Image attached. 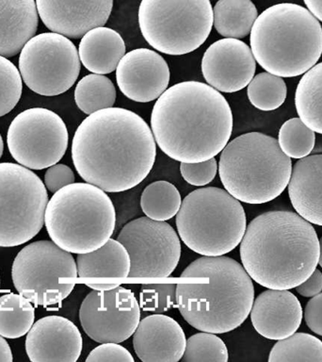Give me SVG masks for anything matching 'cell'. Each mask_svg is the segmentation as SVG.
I'll use <instances>...</instances> for the list:
<instances>
[{
    "mask_svg": "<svg viewBox=\"0 0 322 362\" xmlns=\"http://www.w3.org/2000/svg\"><path fill=\"white\" fill-rule=\"evenodd\" d=\"M146 122L123 107L93 112L73 138L72 158L87 183L107 192L129 191L154 167L157 146Z\"/></svg>",
    "mask_w": 322,
    "mask_h": 362,
    "instance_id": "1",
    "label": "cell"
},
{
    "mask_svg": "<svg viewBox=\"0 0 322 362\" xmlns=\"http://www.w3.org/2000/svg\"><path fill=\"white\" fill-rule=\"evenodd\" d=\"M151 129L155 143L168 157L201 163L216 157L228 144L233 115L219 90L203 82L184 81L157 98Z\"/></svg>",
    "mask_w": 322,
    "mask_h": 362,
    "instance_id": "2",
    "label": "cell"
},
{
    "mask_svg": "<svg viewBox=\"0 0 322 362\" xmlns=\"http://www.w3.org/2000/svg\"><path fill=\"white\" fill-rule=\"evenodd\" d=\"M239 253L243 267L257 284L291 290L318 265V234L295 212L268 211L249 223Z\"/></svg>",
    "mask_w": 322,
    "mask_h": 362,
    "instance_id": "3",
    "label": "cell"
},
{
    "mask_svg": "<svg viewBox=\"0 0 322 362\" xmlns=\"http://www.w3.org/2000/svg\"><path fill=\"white\" fill-rule=\"evenodd\" d=\"M177 305L192 327L223 334L236 329L250 315L254 300L251 276L228 257H203L182 272Z\"/></svg>",
    "mask_w": 322,
    "mask_h": 362,
    "instance_id": "4",
    "label": "cell"
},
{
    "mask_svg": "<svg viewBox=\"0 0 322 362\" xmlns=\"http://www.w3.org/2000/svg\"><path fill=\"white\" fill-rule=\"evenodd\" d=\"M251 49L267 72L281 78L306 73L322 54V27L301 5L280 3L263 11L251 30Z\"/></svg>",
    "mask_w": 322,
    "mask_h": 362,
    "instance_id": "5",
    "label": "cell"
},
{
    "mask_svg": "<svg viewBox=\"0 0 322 362\" xmlns=\"http://www.w3.org/2000/svg\"><path fill=\"white\" fill-rule=\"evenodd\" d=\"M292 161L278 141L260 132H249L226 144L219 163L226 191L242 202H270L287 189Z\"/></svg>",
    "mask_w": 322,
    "mask_h": 362,
    "instance_id": "6",
    "label": "cell"
},
{
    "mask_svg": "<svg viewBox=\"0 0 322 362\" xmlns=\"http://www.w3.org/2000/svg\"><path fill=\"white\" fill-rule=\"evenodd\" d=\"M44 223L52 242L73 254L89 253L114 231L116 211L109 195L93 184L72 183L47 203Z\"/></svg>",
    "mask_w": 322,
    "mask_h": 362,
    "instance_id": "7",
    "label": "cell"
},
{
    "mask_svg": "<svg viewBox=\"0 0 322 362\" xmlns=\"http://www.w3.org/2000/svg\"><path fill=\"white\" fill-rule=\"evenodd\" d=\"M175 225L180 239L191 251L217 257L240 245L247 220L237 198L226 189L206 187L184 198Z\"/></svg>",
    "mask_w": 322,
    "mask_h": 362,
    "instance_id": "8",
    "label": "cell"
},
{
    "mask_svg": "<svg viewBox=\"0 0 322 362\" xmlns=\"http://www.w3.org/2000/svg\"><path fill=\"white\" fill-rule=\"evenodd\" d=\"M141 34L152 47L167 55L193 52L213 27L210 0H141Z\"/></svg>",
    "mask_w": 322,
    "mask_h": 362,
    "instance_id": "9",
    "label": "cell"
},
{
    "mask_svg": "<svg viewBox=\"0 0 322 362\" xmlns=\"http://www.w3.org/2000/svg\"><path fill=\"white\" fill-rule=\"evenodd\" d=\"M11 276L20 294L35 305L50 307L70 296L78 274L70 252L54 242L39 240L17 254Z\"/></svg>",
    "mask_w": 322,
    "mask_h": 362,
    "instance_id": "10",
    "label": "cell"
},
{
    "mask_svg": "<svg viewBox=\"0 0 322 362\" xmlns=\"http://www.w3.org/2000/svg\"><path fill=\"white\" fill-rule=\"evenodd\" d=\"M48 203L47 187L19 164L0 163V247L30 242L41 230Z\"/></svg>",
    "mask_w": 322,
    "mask_h": 362,
    "instance_id": "11",
    "label": "cell"
},
{
    "mask_svg": "<svg viewBox=\"0 0 322 362\" xmlns=\"http://www.w3.org/2000/svg\"><path fill=\"white\" fill-rule=\"evenodd\" d=\"M19 71L25 85L44 96L61 95L80 73L76 45L66 36L45 33L34 36L22 48Z\"/></svg>",
    "mask_w": 322,
    "mask_h": 362,
    "instance_id": "12",
    "label": "cell"
},
{
    "mask_svg": "<svg viewBox=\"0 0 322 362\" xmlns=\"http://www.w3.org/2000/svg\"><path fill=\"white\" fill-rule=\"evenodd\" d=\"M66 124L56 113L32 107L19 113L8 127L11 155L28 169L42 170L58 163L68 148Z\"/></svg>",
    "mask_w": 322,
    "mask_h": 362,
    "instance_id": "13",
    "label": "cell"
},
{
    "mask_svg": "<svg viewBox=\"0 0 322 362\" xmlns=\"http://www.w3.org/2000/svg\"><path fill=\"white\" fill-rule=\"evenodd\" d=\"M117 240L129 255L130 279H166L179 262V237L163 221L147 216L133 220L121 228Z\"/></svg>",
    "mask_w": 322,
    "mask_h": 362,
    "instance_id": "14",
    "label": "cell"
},
{
    "mask_svg": "<svg viewBox=\"0 0 322 362\" xmlns=\"http://www.w3.org/2000/svg\"><path fill=\"white\" fill-rule=\"evenodd\" d=\"M79 321L93 341L120 344L137 329L141 321L140 304L134 293L121 286L93 290L82 302Z\"/></svg>",
    "mask_w": 322,
    "mask_h": 362,
    "instance_id": "15",
    "label": "cell"
},
{
    "mask_svg": "<svg viewBox=\"0 0 322 362\" xmlns=\"http://www.w3.org/2000/svg\"><path fill=\"white\" fill-rule=\"evenodd\" d=\"M256 61L249 45L239 39L215 42L202 59V73L206 82L222 93H236L250 83Z\"/></svg>",
    "mask_w": 322,
    "mask_h": 362,
    "instance_id": "16",
    "label": "cell"
},
{
    "mask_svg": "<svg viewBox=\"0 0 322 362\" xmlns=\"http://www.w3.org/2000/svg\"><path fill=\"white\" fill-rule=\"evenodd\" d=\"M169 68L163 57L148 48L130 51L116 68V81L130 100L148 103L160 98L169 82Z\"/></svg>",
    "mask_w": 322,
    "mask_h": 362,
    "instance_id": "17",
    "label": "cell"
},
{
    "mask_svg": "<svg viewBox=\"0 0 322 362\" xmlns=\"http://www.w3.org/2000/svg\"><path fill=\"white\" fill-rule=\"evenodd\" d=\"M40 18L48 30L67 38L83 37L109 20L113 0H35Z\"/></svg>",
    "mask_w": 322,
    "mask_h": 362,
    "instance_id": "18",
    "label": "cell"
},
{
    "mask_svg": "<svg viewBox=\"0 0 322 362\" xmlns=\"http://www.w3.org/2000/svg\"><path fill=\"white\" fill-rule=\"evenodd\" d=\"M80 331L62 316L38 320L28 331L25 351L33 362H76L81 355Z\"/></svg>",
    "mask_w": 322,
    "mask_h": 362,
    "instance_id": "19",
    "label": "cell"
},
{
    "mask_svg": "<svg viewBox=\"0 0 322 362\" xmlns=\"http://www.w3.org/2000/svg\"><path fill=\"white\" fill-rule=\"evenodd\" d=\"M251 321L266 339L280 341L293 335L301 327L304 311L301 302L288 290L263 291L254 300Z\"/></svg>",
    "mask_w": 322,
    "mask_h": 362,
    "instance_id": "20",
    "label": "cell"
},
{
    "mask_svg": "<svg viewBox=\"0 0 322 362\" xmlns=\"http://www.w3.org/2000/svg\"><path fill=\"white\" fill-rule=\"evenodd\" d=\"M183 328L172 317L153 314L140 321L133 334L136 355L143 362H177L186 348Z\"/></svg>",
    "mask_w": 322,
    "mask_h": 362,
    "instance_id": "21",
    "label": "cell"
},
{
    "mask_svg": "<svg viewBox=\"0 0 322 362\" xmlns=\"http://www.w3.org/2000/svg\"><path fill=\"white\" fill-rule=\"evenodd\" d=\"M287 187L297 214L307 222L322 226V154L299 158Z\"/></svg>",
    "mask_w": 322,
    "mask_h": 362,
    "instance_id": "22",
    "label": "cell"
},
{
    "mask_svg": "<svg viewBox=\"0 0 322 362\" xmlns=\"http://www.w3.org/2000/svg\"><path fill=\"white\" fill-rule=\"evenodd\" d=\"M38 24L35 0H0V56L11 58L21 52Z\"/></svg>",
    "mask_w": 322,
    "mask_h": 362,
    "instance_id": "23",
    "label": "cell"
},
{
    "mask_svg": "<svg viewBox=\"0 0 322 362\" xmlns=\"http://www.w3.org/2000/svg\"><path fill=\"white\" fill-rule=\"evenodd\" d=\"M78 55L87 70L107 75L116 70L126 55V44L123 37L112 28H95L82 37Z\"/></svg>",
    "mask_w": 322,
    "mask_h": 362,
    "instance_id": "24",
    "label": "cell"
},
{
    "mask_svg": "<svg viewBox=\"0 0 322 362\" xmlns=\"http://www.w3.org/2000/svg\"><path fill=\"white\" fill-rule=\"evenodd\" d=\"M76 269L80 279H126L130 272V257L120 242L109 239L96 250L78 254Z\"/></svg>",
    "mask_w": 322,
    "mask_h": 362,
    "instance_id": "25",
    "label": "cell"
},
{
    "mask_svg": "<svg viewBox=\"0 0 322 362\" xmlns=\"http://www.w3.org/2000/svg\"><path fill=\"white\" fill-rule=\"evenodd\" d=\"M257 17V8L251 0H219L213 8L214 27L225 38L249 35Z\"/></svg>",
    "mask_w": 322,
    "mask_h": 362,
    "instance_id": "26",
    "label": "cell"
},
{
    "mask_svg": "<svg viewBox=\"0 0 322 362\" xmlns=\"http://www.w3.org/2000/svg\"><path fill=\"white\" fill-rule=\"evenodd\" d=\"M295 106L299 119L322 134V62L302 76L297 86Z\"/></svg>",
    "mask_w": 322,
    "mask_h": 362,
    "instance_id": "27",
    "label": "cell"
},
{
    "mask_svg": "<svg viewBox=\"0 0 322 362\" xmlns=\"http://www.w3.org/2000/svg\"><path fill=\"white\" fill-rule=\"evenodd\" d=\"M35 310L22 294L0 296V335L18 339L28 334L34 324Z\"/></svg>",
    "mask_w": 322,
    "mask_h": 362,
    "instance_id": "28",
    "label": "cell"
},
{
    "mask_svg": "<svg viewBox=\"0 0 322 362\" xmlns=\"http://www.w3.org/2000/svg\"><path fill=\"white\" fill-rule=\"evenodd\" d=\"M114 84L106 76L90 74L76 84L75 101L78 109L92 115L98 110L112 107L116 101Z\"/></svg>",
    "mask_w": 322,
    "mask_h": 362,
    "instance_id": "29",
    "label": "cell"
},
{
    "mask_svg": "<svg viewBox=\"0 0 322 362\" xmlns=\"http://www.w3.org/2000/svg\"><path fill=\"white\" fill-rule=\"evenodd\" d=\"M182 199L174 184L158 180L149 184L141 197L143 214L150 219L163 221L172 219L179 211Z\"/></svg>",
    "mask_w": 322,
    "mask_h": 362,
    "instance_id": "30",
    "label": "cell"
},
{
    "mask_svg": "<svg viewBox=\"0 0 322 362\" xmlns=\"http://www.w3.org/2000/svg\"><path fill=\"white\" fill-rule=\"evenodd\" d=\"M270 362H322V341L307 333H294L277 341L268 356Z\"/></svg>",
    "mask_w": 322,
    "mask_h": 362,
    "instance_id": "31",
    "label": "cell"
},
{
    "mask_svg": "<svg viewBox=\"0 0 322 362\" xmlns=\"http://www.w3.org/2000/svg\"><path fill=\"white\" fill-rule=\"evenodd\" d=\"M249 100L256 109L270 112L281 107L287 95V87L281 76L268 72L254 76L248 84Z\"/></svg>",
    "mask_w": 322,
    "mask_h": 362,
    "instance_id": "32",
    "label": "cell"
},
{
    "mask_svg": "<svg viewBox=\"0 0 322 362\" xmlns=\"http://www.w3.org/2000/svg\"><path fill=\"white\" fill-rule=\"evenodd\" d=\"M278 143L282 151L290 158L309 156L316 144V134L299 118L285 121L279 130Z\"/></svg>",
    "mask_w": 322,
    "mask_h": 362,
    "instance_id": "33",
    "label": "cell"
},
{
    "mask_svg": "<svg viewBox=\"0 0 322 362\" xmlns=\"http://www.w3.org/2000/svg\"><path fill=\"white\" fill-rule=\"evenodd\" d=\"M228 359L225 341L214 333L202 331L186 339L184 362H226Z\"/></svg>",
    "mask_w": 322,
    "mask_h": 362,
    "instance_id": "34",
    "label": "cell"
},
{
    "mask_svg": "<svg viewBox=\"0 0 322 362\" xmlns=\"http://www.w3.org/2000/svg\"><path fill=\"white\" fill-rule=\"evenodd\" d=\"M23 92L22 76L16 65L0 56V117L18 104Z\"/></svg>",
    "mask_w": 322,
    "mask_h": 362,
    "instance_id": "35",
    "label": "cell"
},
{
    "mask_svg": "<svg viewBox=\"0 0 322 362\" xmlns=\"http://www.w3.org/2000/svg\"><path fill=\"white\" fill-rule=\"evenodd\" d=\"M175 283L143 284L140 291V307L144 311L162 313L171 310L177 304Z\"/></svg>",
    "mask_w": 322,
    "mask_h": 362,
    "instance_id": "36",
    "label": "cell"
},
{
    "mask_svg": "<svg viewBox=\"0 0 322 362\" xmlns=\"http://www.w3.org/2000/svg\"><path fill=\"white\" fill-rule=\"evenodd\" d=\"M217 171L215 158L196 163H181L180 172L184 180L192 186H205L213 181Z\"/></svg>",
    "mask_w": 322,
    "mask_h": 362,
    "instance_id": "37",
    "label": "cell"
},
{
    "mask_svg": "<svg viewBox=\"0 0 322 362\" xmlns=\"http://www.w3.org/2000/svg\"><path fill=\"white\" fill-rule=\"evenodd\" d=\"M87 362H134L129 351L116 342H105L90 351Z\"/></svg>",
    "mask_w": 322,
    "mask_h": 362,
    "instance_id": "38",
    "label": "cell"
},
{
    "mask_svg": "<svg viewBox=\"0 0 322 362\" xmlns=\"http://www.w3.org/2000/svg\"><path fill=\"white\" fill-rule=\"evenodd\" d=\"M75 174L69 166L65 164H54L48 167L44 175V185L48 191L55 192L75 182Z\"/></svg>",
    "mask_w": 322,
    "mask_h": 362,
    "instance_id": "39",
    "label": "cell"
},
{
    "mask_svg": "<svg viewBox=\"0 0 322 362\" xmlns=\"http://www.w3.org/2000/svg\"><path fill=\"white\" fill-rule=\"evenodd\" d=\"M304 318L308 328L322 337V293L313 296L305 305Z\"/></svg>",
    "mask_w": 322,
    "mask_h": 362,
    "instance_id": "40",
    "label": "cell"
},
{
    "mask_svg": "<svg viewBox=\"0 0 322 362\" xmlns=\"http://www.w3.org/2000/svg\"><path fill=\"white\" fill-rule=\"evenodd\" d=\"M296 291L304 297H313L322 291V273L316 269L302 284L297 286Z\"/></svg>",
    "mask_w": 322,
    "mask_h": 362,
    "instance_id": "41",
    "label": "cell"
},
{
    "mask_svg": "<svg viewBox=\"0 0 322 362\" xmlns=\"http://www.w3.org/2000/svg\"><path fill=\"white\" fill-rule=\"evenodd\" d=\"M307 10L322 22V0H304Z\"/></svg>",
    "mask_w": 322,
    "mask_h": 362,
    "instance_id": "42",
    "label": "cell"
},
{
    "mask_svg": "<svg viewBox=\"0 0 322 362\" xmlns=\"http://www.w3.org/2000/svg\"><path fill=\"white\" fill-rule=\"evenodd\" d=\"M13 361V354H11L10 345L4 339V337L0 335V361L11 362Z\"/></svg>",
    "mask_w": 322,
    "mask_h": 362,
    "instance_id": "43",
    "label": "cell"
},
{
    "mask_svg": "<svg viewBox=\"0 0 322 362\" xmlns=\"http://www.w3.org/2000/svg\"><path fill=\"white\" fill-rule=\"evenodd\" d=\"M88 287L93 288V290H109V288H113L117 287L119 284L116 283H87Z\"/></svg>",
    "mask_w": 322,
    "mask_h": 362,
    "instance_id": "44",
    "label": "cell"
},
{
    "mask_svg": "<svg viewBox=\"0 0 322 362\" xmlns=\"http://www.w3.org/2000/svg\"><path fill=\"white\" fill-rule=\"evenodd\" d=\"M319 242V257L318 265L322 268V237L318 240Z\"/></svg>",
    "mask_w": 322,
    "mask_h": 362,
    "instance_id": "45",
    "label": "cell"
},
{
    "mask_svg": "<svg viewBox=\"0 0 322 362\" xmlns=\"http://www.w3.org/2000/svg\"><path fill=\"white\" fill-rule=\"evenodd\" d=\"M3 150H4V144H3L2 136L0 134V158L2 157Z\"/></svg>",
    "mask_w": 322,
    "mask_h": 362,
    "instance_id": "46",
    "label": "cell"
}]
</instances>
